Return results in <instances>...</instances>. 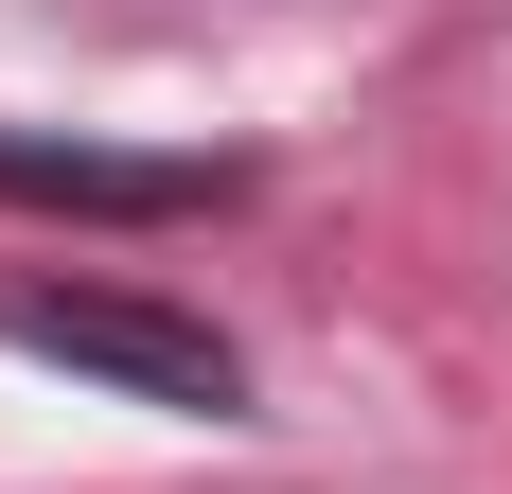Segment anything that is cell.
<instances>
[{"mask_svg":"<svg viewBox=\"0 0 512 494\" xmlns=\"http://www.w3.org/2000/svg\"><path fill=\"white\" fill-rule=\"evenodd\" d=\"M0 336H18V353H53V371H106L124 406L248 424V353L212 336L195 300H142V283H0Z\"/></svg>","mask_w":512,"mask_h":494,"instance_id":"1","label":"cell"},{"mask_svg":"<svg viewBox=\"0 0 512 494\" xmlns=\"http://www.w3.org/2000/svg\"><path fill=\"white\" fill-rule=\"evenodd\" d=\"M0 195H18V212H106V230H177V212H230V195H248V159H106V142L0 124Z\"/></svg>","mask_w":512,"mask_h":494,"instance_id":"2","label":"cell"}]
</instances>
